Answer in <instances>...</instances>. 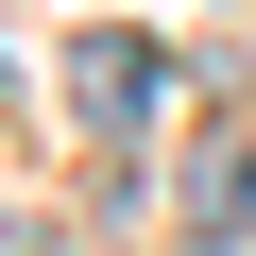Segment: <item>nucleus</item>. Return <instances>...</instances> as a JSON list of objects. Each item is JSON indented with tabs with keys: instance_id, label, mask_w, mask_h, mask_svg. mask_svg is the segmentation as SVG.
I'll use <instances>...</instances> for the list:
<instances>
[{
	"instance_id": "2",
	"label": "nucleus",
	"mask_w": 256,
	"mask_h": 256,
	"mask_svg": "<svg viewBox=\"0 0 256 256\" xmlns=\"http://www.w3.org/2000/svg\"><path fill=\"white\" fill-rule=\"evenodd\" d=\"M188 256H256V154H222L188 188Z\"/></svg>"
},
{
	"instance_id": "3",
	"label": "nucleus",
	"mask_w": 256,
	"mask_h": 256,
	"mask_svg": "<svg viewBox=\"0 0 256 256\" xmlns=\"http://www.w3.org/2000/svg\"><path fill=\"white\" fill-rule=\"evenodd\" d=\"M18 256H68V239H18Z\"/></svg>"
},
{
	"instance_id": "1",
	"label": "nucleus",
	"mask_w": 256,
	"mask_h": 256,
	"mask_svg": "<svg viewBox=\"0 0 256 256\" xmlns=\"http://www.w3.org/2000/svg\"><path fill=\"white\" fill-rule=\"evenodd\" d=\"M154 86H171V68H154L137 34H68V102L102 120V137H137V120H154Z\"/></svg>"
}]
</instances>
